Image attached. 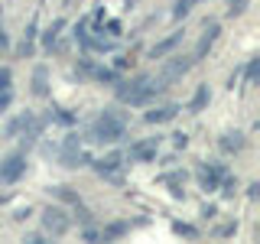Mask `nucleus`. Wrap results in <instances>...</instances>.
<instances>
[{
  "instance_id": "f257e3e1",
  "label": "nucleus",
  "mask_w": 260,
  "mask_h": 244,
  "mask_svg": "<svg viewBox=\"0 0 260 244\" xmlns=\"http://www.w3.org/2000/svg\"><path fill=\"white\" fill-rule=\"evenodd\" d=\"M114 92H117V101L130 104V108H143L156 98L162 88L156 85V78L150 72H137L134 78H117L114 81Z\"/></svg>"
},
{
  "instance_id": "f03ea898",
  "label": "nucleus",
  "mask_w": 260,
  "mask_h": 244,
  "mask_svg": "<svg viewBox=\"0 0 260 244\" xmlns=\"http://www.w3.org/2000/svg\"><path fill=\"white\" fill-rule=\"evenodd\" d=\"M127 137V114L117 108H104L88 127V140L91 143H117Z\"/></svg>"
},
{
  "instance_id": "7ed1b4c3",
  "label": "nucleus",
  "mask_w": 260,
  "mask_h": 244,
  "mask_svg": "<svg viewBox=\"0 0 260 244\" xmlns=\"http://www.w3.org/2000/svg\"><path fill=\"white\" fill-rule=\"evenodd\" d=\"M192 65H195V62H192V55L173 52L169 59H162V65L156 69V75H153V78H156V85H159V88H169L173 81H179V78H182L185 72L192 69Z\"/></svg>"
},
{
  "instance_id": "20e7f679",
  "label": "nucleus",
  "mask_w": 260,
  "mask_h": 244,
  "mask_svg": "<svg viewBox=\"0 0 260 244\" xmlns=\"http://www.w3.org/2000/svg\"><path fill=\"white\" fill-rule=\"evenodd\" d=\"M91 153L88 150H81V140H78V134H69L65 137V143H62V150H59V163L65 169H81V166H91Z\"/></svg>"
},
{
  "instance_id": "39448f33",
  "label": "nucleus",
  "mask_w": 260,
  "mask_h": 244,
  "mask_svg": "<svg viewBox=\"0 0 260 244\" xmlns=\"http://www.w3.org/2000/svg\"><path fill=\"white\" fill-rule=\"evenodd\" d=\"M23 173H26V150H13L0 160V182L4 186H13L20 182Z\"/></svg>"
},
{
  "instance_id": "423d86ee",
  "label": "nucleus",
  "mask_w": 260,
  "mask_h": 244,
  "mask_svg": "<svg viewBox=\"0 0 260 244\" xmlns=\"http://www.w3.org/2000/svg\"><path fill=\"white\" fill-rule=\"evenodd\" d=\"M224 173H228V166H224V163H218V160L199 163V166H195V179H199V189H202V192H215Z\"/></svg>"
},
{
  "instance_id": "0eeeda50",
  "label": "nucleus",
  "mask_w": 260,
  "mask_h": 244,
  "mask_svg": "<svg viewBox=\"0 0 260 244\" xmlns=\"http://www.w3.org/2000/svg\"><path fill=\"white\" fill-rule=\"evenodd\" d=\"M43 228H46V234H52V238H62V234H69L72 218L65 215V208L49 205V208H43Z\"/></svg>"
},
{
  "instance_id": "6e6552de",
  "label": "nucleus",
  "mask_w": 260,
  "mask_h": 244,
  "mask_svg": "<svg viewBox=\"0 0 260 244\" xmlns=\"http://www.w3.org/2000/svg\"><path fill=\"white\" fill-rule=\"evenodd\" d=\"M159 140L162 137H146V140H137V143H130V150L124 153V160L130 163H153L156 160V153H159Z\"/></svg>"
},
{
  "instance_id": "1a4fd4ad",
  "label": "nucleus",
  "mask_w": 260,
  "mask_h": 244,
  "mask_svg": "<svg viewBox=\"0 0 260 244\" xmlns=\"http://www.w3.org/2000/svg\"><path fill=\"white\" fill-rule=\"evenodd\" d=\"M218 33H221V23H218V20H205V29H202L199 43H195V52H192V62H202V59H208L211 46L218 43Z\"/></svg>"
},
{
  "instance_id": "9d476101",
  "label": "nucleus",
  "mask_w": 260,
  "mask_h": 244,
  "mask_svg": "<svg viewBox=\"0 0 260 244\" xmlns=\"http://www.w3.org/2000/svg\"><path fill=\"white\" fill-rule=\"evenodd\" d=\"M91 166H94L98 176L114 179V182H117V173H120V166H124V153L114 150V153H108V157H101V160H91Z\"/></svg>"
},
{
  "instance_id": "9b49d317",
  "label": "nucleus",
  "mask_w": 260,
  "mask_h": 244,
  "mask_svg": "<svg viewBox=\"0 0 260 244\" xmlns=\"http://www.w3.org/2000/svg\"><path fill=\"white\" fill-rule=\"evenodd\" d=\"M36 36H39V13H32L29 23H26V29H23L20 46H16V55H20V59H29V55L36 52Z\"/></svg>"
},
{
  "instance_id": "f8f14e48",
  "label": "nucleus",
  "mask_w": 260,
  "mask_h": 244,
  "mask_svg": "<svg viewBox=\"0 0 260 244\" xmlns=\"http://www.w3.org/2000/svg\"><path fill=\"white\" fill-rule=\"evenodd\" d=\"M179 111H182V104L169 101V104H159V108H150L143 114V120H146V124H169V120H176Z\"/></svg>"
},
{
  "instance_id": "ddd939ff",
  "label": "nucleus",
  "mask_w": 260,
  "mask_h": 244,
  "mask_svg": "<svg viewBox=\"0 0 260 244\" xmlns=\"http://www.w3.org/2000/svg\"><path fill=\"white\" fill-rule=\"evenodd\" d=\"M13 104V69L0 65V114H7Z\"/></svg>"
},
{
  "instance_id": "4468645a",
  "label": "nucleus",
  "mask_w": 260,
  "mask_h": 244,
  "mask_svg": "<svg viewBox=\"0 0 260 244\" xmlns=\"http://www.w3.org/2000/svg\"><path fill=\"white\" fill-rule=\"evenodd\" d=\"M162 186H169V195L173 199H185V169H173V173L159 176Z\"/></svg>"
},
{
  "instance_id": "2eb2a0df",
  "label": "nucleus",
  "mask_w": 260,
  "mask_h": 244,
  "mask_svg": "<svg viewBox=\"0 0 260 244\" xmlns=\"http://www.w3.org/2000/svg\"><path fill=\"white\" fill-rule=\"evenodd\" d=\"M179 43H182V29H176V33H169L166 39H159V43H153V46H150V52H146V55H150V59H162V55H169V52H173V49H176Z\"/></svg>"
},
{
  "instance_id": "dca6fc26",
  "label": "nucleus",
  "mask_w": 260,
  "mask_h": 244,
  "mask_svg": "<svg viewBox=\"0 0 260 244\" xmlns=\"http://www.w3.org/2000/svg\"><path fill=\"white\" fill-rule=\"evenodd\" d=\"M218 146H221V153H241L244 146H247V137H244L241 130H224V134L218 137Z\"/></svg>"
},
{
  "instance_id": "f3484780",
  "label": "nucleus",
  "mask_w": 260,
  "mask_h": 244,
  "mask_svg": "<svg viewBox=\"0 0 260 244\" xmlns=\"http://www.w3.org/2000/svg\"><path fill=\"white\" fill-rule=\"evenodd\" d=\"M62 29H65V20H62V16H55V20L46 26V33H43V49H46V52L59 49V36H62Z\"/></svg>"
},
{
  "instance_id": "a211bd4d",
  "label": "nucleus",
  "mask_w": 260,
  "mask_h": 244,
  "mask_svg": "<svg viewBox=\"0 0 260 244\" xmlns=\"http://www.w3.org/2000/svg\"><path fill=\"white\" fill-rule=\"evenodd\" d=\"M29 92L36 95V98H49V69H46V65H36V69H32Z\"/></svg>"
},
{
  "instance_id": "6ab92c4d",
  "label": "nucleus",
  "mask_w": 260,
  "mask_h": 244,
  "mask_svg": "<svg viewBox=\"0 0 260 244\" xmlns=\"http://www.w3.org/2000/svg\"><path fill=\"white\" fill-rule=\"evenodd\" d=\"M208 101H211L208 85H199V88H195V95H192V101L185 104V111H189V114H202V111L208 108Z\"/></svg>"
},
{
  "instance_id": "aec40b11",
  "label": "nucleus",
  "mask_w": 260,
  "mask_h": 244,
  "mask_svg": "<svg viewBox=\"0 0 260 244\" xmlns=\"http://www.w3.org/2000/svg\"><path fill=\"white\" fill-rule=\"evenodd\" d=\"M32 117H36V114H32V111H20V114H16V117L10 120V124L4 127V137H20L23 130H26V124H29Z\"/></svg>"
},
{
  "instance_id": "412c9836",
  "label": "nucleus",
  "mask_w": 260,
  "mask_h": 244,
  "mask_svg": "<svg viewBox=\"0 0 260 244\" xmlns=\"http://www.w3.org/2000/svg\"><path fill=\"white\" fill-rule=\"evenodd\" d=\"M49 192H52V195H55V199H59V202H65V205H72V208H75L78 202H81V195H78V192H72L69 186H52V189H49Z\"/></svg>"
},
{
  "instance_id": "4be33fe9",
  "label": "nucleus",
  "mask_w": 260,
  "mask_h": 244,
  "mask_svg": "<svg viewBox=\"0 0 260 244\" xmlns=\"http://www.w3.org/2000/svg\"><path fill=\"white\" fill-rule=\"evenodd\" d=\"M101 33H108L111 39H117V36H124V23H120V20H111V16H104V20H101Z\"/></svg>"
},
{
  "instance_id": "5701e85b",
  "label": "nucleus",
  "mask_w": 260,
  "mask_h": 244,
  "mask_svg": "<svg viewBox=\"0 0 260 244\" xmlns=\"http://www.w3.org/2000/svg\"><path fill=\"white\" fill-rule=\"evenodd\" d=\"M218 189H221L224 199H234V195H238V179H234L231 173H224V176H221V182H218Z\"/></svg>"
},
{
  "instance_id": "b1692460",
  "label": "nucleus",
  "mask_w": 260,
  "mask_h": 244,
  "mask_svg": "<svg viewBox=\"0 0 260 244\" xmlns=\"http://www.w3.org/2000/svg\"><path fill=\"white\" fill-rule=\"evenodd\" d=\"M244 72H247V78H244V88L257 85V78H260V59H257V55H254L247 65H244Z\"/></svg>"
},
{
  "instance_id": "393cba45",
  "label": "nucleus",
  "mask_w": 260,
  "mask_h": 244,
  "mask_svg": "<svg viewBox=\"0 0 260 244\" xmlns=\"http://www.w3.org/2000/svg\"><path fill=\"white\" fill-rule=\"evenodd\" d=\"M49 117H52V120H59V124H65V127H72V124H75V114H72L69 108H52V114H49Z\"/></svg>"
},
{
  "instance_id": "a878e982",
  "label": "nucleus",
  "mask_w": 260,
  "mask_h": 244,
  "mask_svg": "<svg viewBox=\"0 0 260 244\" xmlns=\"http://www.w3.org/2000/svg\"><path fill=\"white\" fill-rule=\"evenodd\" d=\"M72 39H75L78 46H85V39H88V16H81L75 26H72Z\"/></svg>"
},
{
  "instance_id": "bb28decb",
  "label": "nucleus",
  "mask_w": 260,
  "mask_h": 244,
  "mask_svg": "<svg viewBox=\"0 0 260 244\" xmlns=\"http://www.w3.org/2000/svg\"><path fill=\"white\" fill-rule=\"evenodd\" d=\"M173 231L182 234V238H199V228H195V225H185V222H173Z\"/></svg>"
},
{
  "instance_id": "cd10ccee",
  "label": "nucleus",
  "mask_w": 260,
  "mask_h": 244,
  "mask_svg": "<svg viewBox=\"0 0 260 244\" xmlns=\"http://www.w3.org/2000/svg\"><path fill=\"white\" fill-rule=\"evenodd\" d=\"M247 7H250V0H228V16L234 20V16H241Z\"/></svg>"
},
{
  "instance_id": "c85d7f7f",
  "label": "nucleus",
  "mask_w": 260,
  "mask_h": 244,
  "mask_svg": "<svg viewBox=\"0 0 260 244\" xmlns=\"http://www.w3.org/2000/svg\"><path fill=\"white\" fill-rule=\"evenodd\" d=\"M130 65H134V59H130L127 52H120L117 59H114V65H111V69H114V72H124V69H130Z\"/></svg>"
},
{
  "instance_id": "c756f323",
  "label": "nucleus",
  "mask_w": 260,
  "mask_h": 244,
  "mask_svg": "<svg viewBox=\"0 0 260 244\" xmlns=\"http://www.w3.org/2000/svg\"><path fill=\"white\" fill-rule=\"evenodd\" d=\"M173 146H176V150H185V146H189V134H185V130L173 134Z\"/></svg>"
},
{
  "instance_id": "7c9ffc66",
  "label": "nucleus",
  "mask_w": 260,
  "mask_h": 244,
  "mask_svg": "<svg viewBox=\"0 0 260 244\" xmlns=\"http://www.w3.org/2000/svg\"><path fill=\"white\" fill-rule=\"evenodd\" d=\"M234 231H238V222L221 225V228H215V238H228V234H234Z\"/></svg>"
},
{
  "instance_id": "2f4dec72",
  "label": "nucleus",
  "mask_w": 260,
  "mask_h": 244,
  "mask_svg": "<svg viewBox=\"0 0 260 244\" xmlns=\"http://www.w3.org/2000/svg\"><path fill=\"white\" fill-rule=\"evenodd\" d=\"M218 215V208L215 205H208V202H205V205H202V218H215Z\"/></svg>"
},
{
  "instance_id": "473e14b6",
  "label": "nucleus",
  "mask_w": 260,
  "mask_h": 244,
  "mask_svg": "<svg viewBox=\"0 0 260 244\" xmlns=\"http://www.w3.org/2000/svg\"><path fill=\"white\" fill-rule=\"evenodd\" d=\"M23 218H29V205H26V208H16V211H13V222H23Z\"/></svg>"
},
{
  "instance_id": "72a5a7b5",
  "label": "nucleus",
  "mask_w": 260,
  "mask_h": 244,
  "mask_svg": "<svg viewBox=\"0 0 260 244\" xmlns=\"http://www.w3.org/2000/svg\"><path fill=\"white\" fill-rule=\"evenodd\" d=\"M7 46H10V39H7V33H4V23H0V52H4Z\"/></svg>"
},
{
  "instance_id": "f704fd0d",
  "label": "nucleus",
  "mask_w": 260,
  "mask_h": 244,
  "mask_svg": "<svg viewBox=\"0 0 260 244\" xmlns=\"http://www.w3.org/2000/svg\"><path fill=\"white\" fill-rule=\"evenodd\" d=\"M247 195H250V199H257V195H260V182H250L247 186Z\"/></svg>"
},
{
  "instance_id": "c9c22d12",
  "label": "nucleus",
  "mask_w": 260,
  "mask_h": 244,
  "mask_svg": "<svg viewBox=\"0 0 260 244\" xmlns=\"http://www.w3.org/2000/svg\"><path fill=\"white\" fill-rule=\"evenodd\" d=\"M26 241H29V244H46V234H29Z\"/></svg>"
},
{
  "instance_id": "e433bc0d",
  "label": "nucleus",
  "mask_w": 260,
  "mask_h": 244,
  "mask_svg": "<svg viewBox=\"0 0 260 244\" xmlns=\"http://www.w3.org/2000/svg\"><path fill=\"white\" fill-rule=\"evenodd\" d=\"M0 23H4V7H0Z\"/></svg>"
}]
</instances>
